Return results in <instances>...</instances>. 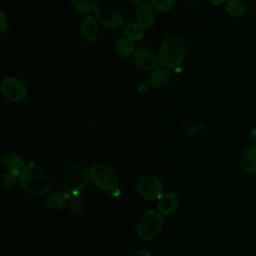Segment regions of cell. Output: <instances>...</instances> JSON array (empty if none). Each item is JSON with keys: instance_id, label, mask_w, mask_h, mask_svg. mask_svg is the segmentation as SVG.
Listing matches in <instances>:
<instances>
[{"instance_id": "6da1fadb", "label": "cell", "mask_w": 256, "mask_h": 256, "mask_svg": "<svg viewBox=\"0 0 256 256\" xmlns=\"http://www.w3.org/2000/svg\"><path fill=\"white\" fill-rule=\"evenodd\" d=\"M19 184L26 193L34 196L44 195L50 189L48 175L34 162L27 163L21 170Z\"/></svg>"}, {"instance_id": "7a4b0ae2", "label": "cell", "mask_w": 256, "mask_h": 256, "mask_svg": "<svg viewBox=\"0 0 256 256\" xmlns=\"http://www.w3.org/2000/svg\"><path fill=\"white\" fill-rule=\"evenodd\" d=\"M157 55L159 64L164 68H177L185 58L186 43L179 35H169L160 44Z\"/></svg>"}, {"instance_id": "3957f363", "label": "cell", "mask_w": 256, "mask_h": 256, "mask_svg": "<svg viewBox=\"0 0 256 256\" xmlns=\"http://www.w3.org/2000/svg\"><path fill=\"white\" fill-rule=\"evenodd\" d=\"M90 180V171L81 164H74L65 169L62 175V185L64 189L73 194H79L83 191Z\"/></svg>"}, {"instance_id": "277c9868", "label": "cell", "mask_w": 256, "mask_h": 256, "mask_svg": "<svg viewBox=\"0 0 256 256\" xmlns=\"http://www.w3.org/2000/svg\"><path fill=\"white\" fill-rule=\"evenodd\" d=\"M90 180L94 186L104 192H113L118 187L117 172L105 163H97L90 169Z\"/></svg>"}, {"instance_id": "5b68a950", "label": "cell", "mask_w": 256, "mask_h": 256, "mask_svg": "<svg viewBox=\"0 0 256 256\" xmlns=\"http://www.w3.org/2000/svg\"><path fill=\"white\" fill-rule=\"evenodd\" d=\"M163 215L154 210L146 211L139 219L136 225V232L139 238L151 240L155 238L163 229Z\"/></svg>"}, {"instance_id": "8992f818", "label": "cell", "mask_w": 256, "mask_h": 256, "mask_svg": "<svg viewBox=\"0 0 256 256\" xmlns=\"http://www.w3.org/2000/svg\"><path fill=\"white\" fill-rule=\"evenodd\" d=\"M1 92L8 102L17 104L25 100L28 91L21 79L15 76H6L1 83Z\"/></svg>"}, {"instance_id": "52a82bcc", "label": "cell", "mask_w": 256, "mask_h": 256, "mask_svg": "<svg viewBox=\"0 0 256 256\" xmlns=\"http://www.w3.org/2000/svg\"><path fill=\"white\" fill-rule=\"evenodd\" d=\"M139 195L145 200H158L163 195V184L161 180L153 174L142 175L136 184Z\"/></svg>"}, {"instance_id": "ba28073f", "label": "cell", "mask_w": 256, "mask_h": 256, "mask_svg": "<svg viewBox=\"0 0 256 256\" xmlns=\"http://www.w3.org/2000/svg\"><path fill=\"white\" fill-rule=\"evenodd\" d=\"M96 21L107 29L117 30L125 25L124 17L121 12L111 5L98 6L94 11Z\"/></svg>"}, {"instance_id": "9c48e42d", "label": "cell", "mask_w": 256, "mask_h": 256, "mask_svg": "<svg viewBox=\"0 0 256 256\" xmlns=\"http://www.w3.org/2000/svg\"><path fill=\"white\" fill-rule=\"evenodd\" d=\"M132 59L137 67L150 72L158 68L159 65L158 55L152 49L145 46L136 47Z\"/></svg>"}, {"instance_id": "30bf717a", "label": "cell", "mask_w": 256, "mask_h": 256, "mask_svg": "<svg viewBox=\"0 0 256 256\" xmlns=\"http://www.w3.org/2000/svg\"><path fill=\"white\" fill-rule=\"evenodd\" d=\"M135 19L137 25L143 30H148L153 27L156 20V13L150 3H142L135 10Z\"/></svg>"}, {"instance_id": "8fae6325", "label": "cell", "mask_w": 256, "mask_h": 256, "mask_svg": "<svg viewBox=\"0 0 256 256\" xmlns=\"http://www.w3.org/2000/svg\"><path fill=\"white\" fill-rule=\"evenodd\" d=\"M180 204V197L174 191L164 193L157 201V210L163 216L172 215Z\"/></svg>"}, {"instance_id": "7c38bea8", "label": "cell", "mask_w": 256, "mask_h": 256, "mask_svg": "<svg viewBox=\"0 0 256 256\" xmlns=\"http://www.w3.org/2000/svg\"><path fill=\"white\" fill-rule=\"evenodd\" d=\"M99 32L98 22L96 19L90 15H86L80 24V33L84 41L91 43L97 39Z\"/></svg>"}, {"instance_id": "4fadbf2b", "label": "cell", "mask_w": 256, "mask_h": 256, "mask_svg": "<svg viewBox=\"0 0 256 256\" xmlns=\"http://www.w3.org/2000/svg\"><path fill=\"white\" fill-rule=\"evenodd\" d=\"M240 165L242 169L249 173H256V145H249L240 154Z\"/></svg>"}, {"instance_id": "5bb4252c", "label": "cell", "mask_w": 256, "mask_h": 256, "mask_svg": "<svg viewBox=\"0 0 256 256\" xmlns=\"http://www.w3.org/2000/svg\"><path fill=\"white\" fill-rule=\"evenodd\" d=\"M171 79V73L167 68H156L148 76V84L154 89L166 87Z\"/></svg>"}, {"instance_id": "9a60e30c", "label": "cell", "mask_w": 256, "mask_h": 256, "mask_svg": "<svg viewBox=\"0 0 256 256\" xmlns=\"http://www.w3.org/2000/svg\"><path fill=\"white\" fill-rule=\"evenodd\" d=\"M71 195L68 192L57 191L50 193L44 200V205L50 210H60L68 204Z\"/></svg>"}, {"instance_id": "2e32d148", "label": "cell", "mask_w": 256, "mask_h": 256, "mask_svg": "<svg viewBox=\"0 0 256 256\" xmlns=\"http://www.w3.org/2000/svg\"><path fill=\"white\" fill-rule=\"evenodd\" d=\"M2 165L6 170L20 171L24 168V160L16 152H7L2 157Z\"/></svg>"}, {"instance_id": "e0dca14e", "label": "cell", "mask_w": 256, "mask_h": 256, "mask_svg": "<svg viewBox=\"0 0 256 256\" xmlns=\"http://www.w3.org/2000/svg\"><path fill=\"white\" fill-rule=\"evenodd\" d=\"M224 10L230 17H241L247 13L248 6L244 0H227L224 3Z\"/></svg>"}, {"instance_id": "ac0fdd59", "label": "cell", "mask_w": 256, "mask_h": 256, "mask_svg": "<svg viewBox=\"0 0 256 256\" xmlns=\"http://www.w3.org/2000/svg\"><path fill=\"white\" fill-rule=\"evenodd\" d=\"M114 50L118 55L122 57H128L133 55L135 51V46L133 44V41H131L127 37H122L116 40L114 44Z\"/></svg>"}, {"instance_id": "d6986e66", "label": "cell", "mask_w": 256, "mask_h": 256, "mask_svg": "<svg viewBox=\"0 0 256 256\" xmlns=\"http://www.w3.org/2000/svg\"><path fill=\"white\" fill-rule=\"evenodd\" d=\"M80 14L89 15L98 7V0H70Z\"/></svg>"}, {"instance_id": "ffe728a7", "label": "cell", "mask_w": 256, "mask_h": 256, "mask_svg": "<svg viewBox=\"0 0 256 256\" xmlns=\"http://www.w3.org/2000/svg\"><path fill=\"white\" fill-rule=\"evenodd\" d=\"M125 36L131 41H140L144 37V31L137 25V23L128 22L123 26Z\"/></svg>"}, {"instance_id": "44dd1931", "label": "cell", "mask_w": 256, "mask_h": 256, "mask_svg": "<svg viewBox=\"0 0 256 256\" xmlns=\"http://www.w3.org/2000/svg\"><path fill=\"white\" fill-rule=\"evenodd\" d=\"M19 177H20V171L7 170L2 176V186L6 189L13 188L14 186H16L17 182L19 181Z\"/></svg>"}, {"instance_id": "7402d4cb", "label": "cell", "mask_w": 256, "mask_h": 256, "mask_svg": "<svg viewBox=\"0 0 256 256\" xmlns=\"http://www.w3.org/2000/svg\"><path fill=\"white\" fill-rule=\"evenodd\" d=\"M68 206L70 211H72L75 214H80L85 208V201L81 195L73 194L69 199Z\"/></svg>"}, {"instance_id": "603a6c76", "label": "cell", "mask_w": 256, "mask_h": 256, "mask_svg": "<svg viewBox=\"0 0 256 256\" xmlns=\"http://www.w3.org/2000/svg\"><path fill=\"white\" fill-rule=\"evenodd\" d=\"M155 11L168 12L172 10L176 4V0H149Z\"/></svg>"}, {"instance_id": "cb8c5ba5", "label": "cell", "mask_w": 256, "mask_h": 256, "mask_svg": "<svg viewBox=\"0 0 256 256\" xmlns=\"http://www.w3.org/2000/svg\"><path fill=\"white\" fill-rule=\"evenodd\" d=\"M203 129V126L201 123H196V122H190L187 123L186 126L184 127V133L187 136H194L198 133H200Z\"/></svg>"}, {"instance_id": "d4e9b609", "label": "cell", "mask_w": 256, "mask_h": 256, "mask_svg": "<svg viewBox=\"0 0 256 256\" xmlns=\"http://www.w3.org/2000/svg\"><path fill=\"white\" fill-rule=\"evenodd\" d=\"M0 25H1L0 34L3 35L8 28V20H7V17H6V14L4 11H1V13H0Z\"/></svg>"}, {"instance_id": "484cf974", "label": "cell", "mask_w": 256, "mask_h": 256, "mask_svg": "<svg viewBox=\"0 0 256 256\" xmlns=\"http://www.w3.org/2000/svg\"><path fill=\"white\" fill-rule=\"evenodd\" d=\"M131 256H152L151 253L149 251L146 250H138L136 252H134Z\"/></svg>"}, {"instance_id": "4316f807", "label": "cell", "mask_w": 256, "mask_h": 256, "mask_svg": "<svg viewBox=\"0 0 256 256\" xmlns=\"http://www.w3.org/2000/svg\"><path fill=\"white\" fill-rule=\"evenodd\" d=\"M250 141L253 145H256V128H254L250 133Z\"/></svg>"}, {"instance_id": "83f0119b", "label": "cell", "mask_w": 256, "mask_h": 256, "mask_svg": "<svg viewBox=\"0 0 256 256\" xmlns=\"http://www.w3.org/2000/svg\"><path fill=\"white\" fill-rule=\"evenodd\" d=\"M212 5H215V6H219V5H224V3L227 1V0H208Z\"/></svg>"}, {"instance_id": "f1b7e54d", "label": "cell", "mask_w": 256, "mask_h": 256, "mask_svg": "<svg viewBox=\"0 0 256 256\" xmlns=\"http://www.w3.org/2000/svg\"><path fill=\"white\" fill-rule=\"evenodd\" d=\"M128 2L131 3V4H133V5L139 6V5H141L142 3H144L145 0H128Z\"/></svg>"}]
</instances>
